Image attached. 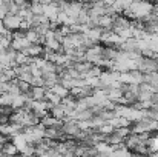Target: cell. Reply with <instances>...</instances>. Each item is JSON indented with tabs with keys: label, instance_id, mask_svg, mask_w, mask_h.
<instances>
[{
	"label": "cell",
	"instance_id": "6da1fadb",
	"mask_svg": "<svg viewBox=\"0 0 158 157\" xmlns=\"http://www.w3.org/2000/svg\"><path fill=\"white\" fill-rule=\"evenodd\" d=\"M22 20H23V17H20L19 14H8V15L3 19V23H5L6 29L14 31V29H19V28H20Z\"/></svg>",
	"mask_w": 158,
	"mask_h": 157
},
{
	"label": "cell",
	"instance_id": "7a4b0ae2",
	"mask_svg": "<svg viewBox=\"0 0 158 157\" xmlns=\"http://www.w3.org/2000/svg\"><path fill=\"white\" fill-rule=\"evenodd\" d=\"M29 45H31V42H29L26 37H23V39H14L12 43H11V46H12L15 51H23V50H26Z\"/></svg>",
	"mask_w": 158,
	"mask_h": 157
},
{
	"label": "cell",
	"instance_id": "3957f363",
	"mask_svg": "<svg viewBox=\"0 0 158 157\" xmlns=\"http://www.w3.org/2000/svg\"><path fill=\"white\" fill-rule=\"evenodd\" d=\"M49 112L52 114L55 119H60V120H63V119L66 117V111H64V105H63V103L54 105L52 108H51V111H49Z\"/></svg>",
	"mask_w": 158,
	"mask_h": 157
},
{
	"label": "cell",
	"instance_id": "277c9868",
	"mask_svg": "<svg viewBox=\"0 0 158 157\" xmlns=\"http://www.w3.org/2000/svg\"><path fill=\"white\" fill-rule=\"evenodd\" d=\"M31 94H32L34 100H43L46 96V86H32Z\"/></svg>",
	"mask_w": 158,
	"mask_h": 157
},
{
	"label": "cell",
	"instance_id": "5b68a950",
	"mask_svg": "<svg viewBox=\"0 0 158 157\" xmlns=\"http://www.w3.org/2000/svg\"><path fill=\"white\" fill-rule=\"evenodd\" d=\"M45 99H46L49 103H52V105L61 103V97H60L58 94H55L52 89H49V88H46V96H45Z\"/></svg>",
	"mask_w": 158,
	"mask_h": 157
},
{
	"label": "cell",
	"instance_id": "8992f818",
	"mask_svg": "<svg viewBox=\"0 0 158 157\" xmlns=\"http://www.w3.org/2000/svg\"><path fill=\"white\" fill-rule=\"evenodd\" d=\"M49 89H52L54 93H55V94H58V96H60L61 99H63V97H66V96L69 94V89H68L66 86H63V85H61L60 82H58V83H55L52 88H49Z\"/></svg>",
	"mask_w": 158,
	"mask_h": 157
},
{
	"label": "cell",
	"instance_id": "52a82bcc",
	"mask_svg": "<svg viewBox=\"0 0 158 157\" xmlns=\"http://www.w3.org/2000/svg\"><path fill=\"white\" fill-rule=\"evenodd\" d=\"M103 3H105V6H114L115 0H103Z\"/></svg>",
	"mask_w": 158,
	"mask_h": 157
}]
</instances>
